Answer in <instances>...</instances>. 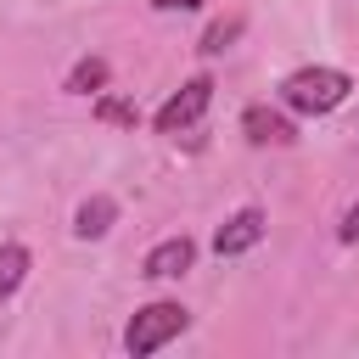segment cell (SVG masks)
I'll return each mask as SVG.
<instances>
[{
  "instance_id": "cell-1",
  "label": "cell",
  "mask_w": 359,
  "mask_h": 359,
  "mask_svg": "<svg viewBox=\"0 0 359 359\" xmlns=\"http://www.w3.org/2000/svg\"><path fill=\"white\" fill-rule=\"evenodd\" d=\"M280 101L292 112H331V107L348 101V73H337V67H297L280 84Z\"/></svg>"
},
{
  "instance_id": "cell-2",
  "label": "cell",
  "mask_w": 359,
  "mask_h": 359,
  "mask_svg": "<svg viewBox=\"0 0 359 359\" xmlns=\"http://www.w3.org/2000/svg\"><path fill=\"white\" fill-rule=\"evenodd\" d=\"M185 325H191V314H185L180 303H146V309H135V320L123 325V348H129L135 359H146V353H157L163 342H174Z\"/></svg>"
},
{
  "instance_id": "cell-3",
  "label": "cell",
  "mask_w": 359,
  "mask_h": 359,
  "mask_svg": "<svg viewBox=\"0 0 359 359\" xmlns=\"http://www.w3.org/2000/svg\"><path fill=\"white\" fill-rule=\"evenodd\" d=\"M208 101H213V79H208V73L185 79V84L157 107V118H151V123H157V135H180V129H191V123L208 112Z\"/></svg>"
},
{
  "instance_id": "cell-4",
  "label": "cell",
  "mask_w": 359,
  "mask_h": 359,
  "mask_svg": "<svg viewBox=\"0 0 359 359\" xmlns=\"http://www.w3.org/2000/svg\"><path fill=\"white\" fill-rule=\"evenodd\" d=\"M258 241H264V213H258V208H241V213H230V219L219 224L213 252H219V258H236V252H247V247H258Z\"/></svg>"
},
{
  "instance_id": "cell-5",
  "label": "cell",
  "mask_w": 359,
  "mask_h": 359,
  "mask_svg": "<svg viewBox=\"0 0 359 359\" xmlns=\"http://www.w3.org/2000/svg\"><path fill=\"white\" fill-rule=\"evenodd\" d=\"M241 129H247L252 146H292V140H297V129H292L286 112H275V107H247V112H241Z\"/></svg>"
},
{
  "instance_id": "cell-6",
  "label": "cell",
  "mask_w": 359,
  "mask_h": 359,
  "mask_svg": "<svg viewBox=\"0 0 359 359\" xmlns=\"http://www.w3.org/2000/svg\"><path fill=\"white\" fill-rule=\"evenodd\" d=\"M191 258H196V241H191V236H168V241H157V247L146 252V275H151V280H174V275L191 269Z\"/></svg>"
},
{
  "instance_id": "cell-7",
  "label": "cell",
  "mask_w": 359,
  "mask_h": 359,
  "mask_svg": "<svg viewBox=\"0 0 359 359\" xmlns=\"http://www.w3.org/2000/svg\"><path fill=\"white\" fill-rule=\"evenodd\" d=\"M112 219H118V202H112V196H90V202H79V213H73V236H79V241H101V236L112 230Z\"/></svg>"
},
{
  "instance_id": "cell-8",
  "label": "cell",
  "mask_w": 359,
  "mask_h": 359,
  "mask_svg": "<svg viewBox=\"0 0 359 359\" xmlns=\"http://www.w3.org/2000/svg\"><path fill=\"white\" fill-rule=\"evenodd\" d=\"M28 269H34V252H28L22 241H6V247H0V297H11V292L28 280Z\"/></svg>"
},
{
  "instance_id": "cell-9",
  "label": "cell",
  "mask_w": 359,
  "mask_h": 359,
  "mask_svg": "<svg viewBox=\"0 0 359 359\" xmlns=\"http://www.w3.org/2000/svg\"><path fill=\"white\" fill-rule=\"evenodd\" d=\"M67 90L73 95H101L107 90V56H79L73 73H67Z\"/></svg>"
},
{
  "instance_id": "cell-10",
  "label": "cell",
  "mask_w": 359,
  "mask_h": 359,
  "mask_svg": "<svg viewBox=\"0 0 359 359\" xmlns=\"http://www.w3.org/2000/svg\"><path fill=\"white\" fill-rule=\"evenodd\" d=\"M236 34H241V17H224V22H213V28L202 34V50H208V56H219V50H224Z\"/></svg>"
},
{
  "instance_id": "cell-11",
  "label": "cell",
  "mask_w": 359,
  "mask_h": 359,
  "mask_svg": "<svg viewBox=\"0 0 359 359\" xmlns=\"http://www.w3.org/2000/svg\"><path fill=\"white\" fill-rule=\"evenodd\" d=\"M95 118H107V123H129V129H135V118H140V112H135L123 95H101V101H95Z\"/></svg>"
},
{
  "instance_id": "cell-12",
  "label": "cell",
  "mask_w": 359,
  "mask_h": 359,
  "mask_svg": "<svg viewBox=\"0 0 359 359\" xmlns=\"http://www.w3.org/2000/svg\"><path fill=\"white\" fill-rule=\"evenodd\" d=\"M342 241H359V208H348V219H342Z\"/></svg>"
},
{
  "instance_id": "cell-13",
  "label": "cell",
  "mask_w": 359,
  "mask_h": 359,
  "mask_svg": "<svg viewBox=\"0 0 359 359\" xmlns=\"http://www.w3.org/2000/svg\"><path fill=\"white\" fill-rule=\"evenodd\" d=\"M151 6H157V11H196L202 0H151Z\"/></svg>"
}]
</instances>
